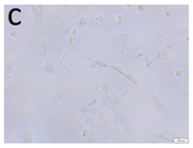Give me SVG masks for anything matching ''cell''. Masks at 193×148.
Listing matches in <instances>:
<instances>
[{
    "mask_svg": "<svg viewBox=\"0 0 193 148\" xmlns=\"http://www.w3.org/2000/svg\"><path fill=\"white\" fill-rule=\"evenodd\" d=\"M102 88H103V90H104V94L102 95V98H101V103H100V108L99 110H103L104 108L107 106V104L109 103L110 101V96L109 94H108V84L105 83L104 82L103 84H102Z\"/></svg>",
    "mask_w": 193,
    "mask_h": 148,
    "instance_id": "6da1fadb",
    "label": "cell"
},
{
    "mask_svg": "<svg viewBox=\"0 0 193 148\" xmlns=\"http://www.w3.org/2000/svg\"><path fill=\"white\" fill-rule=\"evenodd\" d=\"M77 33H78V25H75V27L73 28V30L71 31V33H70V36H69V40H68V47H67L66 52H65L64 55H63V58H62V60H61V64H62V62L64 61V58L66 57L67 52L69 51L70 46H71L72 44H73V42L75 41L76 37H77Z\"/></svg>",
    "mask_w": 193,
    "mask_h": 148,
    "instance_id": "7a4b0ae2",
    "label": "cell"
},
{
    "mask_svg": "<svg viewBox=\"0 0 193 148\" xmlns=\"http://www.w3.org/2000/svg\"><path fill=\"white\" fill-rule=\"evenodd\" d=\"M109 67H111V68L115 69V70L117 71L118 73H120V74H121V75H123V76H124V77L127 78V79H129V81L131 82V83H134V84H138V83H139V79H138L137 77H135V76L131 75V74H127V73H124L122 70H121V69L119 68V67L115 66V65H109Z\"/></svg>",
    "mask_w": 193,
    "mask_h": 148,
    "instance_id": "3957f363",
    "label": "cell"
},
{
    "mask_svg": "<svg viewBox=\"0 0 193 148\" xmlns=\"http://www.w3.org/2000/svg\"><path fill=\"white\" fill-rule=\"evenodd\" d=\"M65 95V90H57L56 94H55L54 98H52V107L54 108V109H56L57 106H58L59 102L61 101V99H62V97Z\"/></svg>",
    "mask_w": 193,
    "mask_h": 148,
    "instance_id": "277c9868",
    "label": "cell"
},
{
    "mask_svg": "<svg viewBox=\"0 0 193 148\" xmlns=\"http://www.w3.org/2000/svg\"><path fill=\"white\" fill-rule=\"evenodd\" d=\"M31 8L34 11L35 13V22H37V19H39V21L42 18V13L43 11H44V6L43 5H31Z\"/></svg>",
    "mask_w": 193,
    "mask_h": 148,
    "instance_id": "5b68a950",
    "label": "cell"
},
{
    "mask_svg": "<svg viewBox=\"0 0 193 148\" xmlns=\"http://www.w3.org/2000/svg\"><path fill=\"white\" fill-rule=\"evenodd\" d=\"M13 70H15V61H13V59H11L8 65L6 66V69H5V79H9L11 77Z\"/></svg>",
    "mask_w": 193,
    "mask_h": 148,
    "instance_id": "8992f818",
    "label": "cell"
},
{
    "mask_svg": "<svg viewBox=\"0 0 193 148\" xmlns=\"http://www.w3.org/2000/svg\"><path fill=\"white\" fill-rule=\"evenodd\" d=\"M169 55H170V49L169 47H165V48H160L157 53V59L159 60H163V61H167L169 60Z\"/></svg>",
    "mask_w": 193,
    "mask_h": 148,
    "instance_id": "52a82bcc",
    "label": "cell"
},
{
    "mask_svg": "<svg viewBox=\"0 0 193 148\" xmlns=\"http://www.w3.org/2000/svg\"><path fill=\"white\" fill-rule=\"evenodd\" d=\"M43 68H44V70L46 71L47 73H55L56 72L55 65L52 64V60H50V58H48V57L46 58V61H45L44 65H43Z\"/></svg>",
    "mask_w": 193,
    "mask_h": 148,
    "instance_id": "ba28073f",
    "label": "cell"
},
{
    "mask_svg": "<svg viewBox=\"0 0 193 148\" xmlns=\"http://www.w3.org/2000/svg\"><path fill=\"white\" fill-rule=\"evenodd\" d=\"M21 138L23 139L24 142H26V143H30V142L33 141V135H32V132L30 130H24L23 133L21 135Z\"/></svg>",
    "mask_w": 193,
    "mask_h": 148,
    "instance_id": "9c48e42d",
    "label": "cell"
},
{
    "mask_svg": "<svg viewBox=\"0 0 193 148\" xmlns=\"http://www.w3.org/2000/svg\"><path fill=\"white\" fill-rule=\"evenodd\" d=\"M136 31H137V30H134V31H131V32H129V33H118V34H117V37L119 38L120 43H121L122 52H123V48H124V43H125V40H127V38L129 36V35H131L133 33H135Z\"/></svg>",
    "mask_w": 193,
    "mask_h": 148,
    "instance_id": "30bf717a",
    "label": "cell"
},
{
    "mask_svg": "<svg viewBox=\"0 0 193 148\" xmlns=\"http://www.w3.org/2000/svg\"><path fill=\"white\" fill-rule=\"evenodd\" d=\"M38 46L40 48H42L45 53L48 52V48H50V41H48V38L47 37H43L42 39H40L38 43Z\"/></svg>",
    "mask_w": 193,
    "mask_h": 148,
    "instance_id": "8fae6325",
    "label": "cell"
},
{
    "mask_svg": "<svg viewBox=\"0 0 193 148\" xmlns=\"http://www.w3.org/2000/svg\"><path fill=\"white\" fill-rule=\"evenodd\" d=\"M119 100H120V96H116L114 99H110V104H109V109L112 110V111L115 112V109L117 107L118 103H119Z\"/></svg>",
    "mask_w": 193,
    "mask_h": 148,
    "instance_id": "7c38bea8",
    "label": "cell"
},
{
    "mask_svg": "<svg viewBox=\"0 0 193 148\" xmlns=\"http://www.w3.org/2000/svg\"><path fill=\"white\" fill-rule=\"evenodd\" d=\"M88 134H90V115L86 116L85 120H84L83 133H82V136H83V137H87Z\"/></svg>",
    "mask_w": 193,
    "mask_h": 148,
    "instance_id": "4fadbf2b",
    "label": "cell"
},
{
    "mask_svg": "<svg viewBox=\"0 0 193 148\" xmlns=\"http://www.w3.org/2000/svg\"><path fill=\"white\" fill-rule=\"evenodd\" d=\"M153 101L155 102V105H156L157 109H162L163 107V104H162V101H161L160 99H159V96L157 94L153 95Z\"/></svg>",
    "mask_w": 193,
    "mask_h": 148,
    "instance_id": "5bb4252c",
    "label": "cell"
},
{
    "mask_svg": "<svg viewBox=\"0 0 193 148\" xmlns=\"http://www.w3.org/2000/svg\"><path fill=\"white\" fill-rule=\"evenodd\" d=\"M87 23H88V19L86 17H81L79 22H78V24H79L81 27H85L86 25H87Z\"/></svg>",
    "mask_w": 193,
    "mask_h": 148,
    "instance_id": "9a60e30c",
    "label": "cell"
},
{
    "mask_svg": "<svg viewBox=\"0 0 193 148\" xmlns=\"http://www.w3.org/2000/svg\"><path fill=\"white\" fill-rule=\"evenodd\" d=\"M153 63H154V59L153 58H147L146 60H145V62H144V65H145L146 68H149V67H150Z\"/></svg>",
    "mask_w": 193,
    "mask_h": 148,
    "instance_id": "2e32d148",
    "label": "cell"
},
{
    "mask_svg": "<svg viewBox=\"0 0 193 148\" xmlns=\"http://www.w3.org/2000/svg\"><path fill=\"white\" fill-rule=\"evenodd\" d=\"M116 22H117V24L121 25V24L124 22V15H118L117 17H116Z\"/></svg>",
    "mask_w": 193,
    "mask_h": 148,
    "instance_id": "e0dca14e",
    "label": "cell"
},
{
    "mask_svg": "<svg viewBox=\"0 0 193 148\" xmlns=\"http://www.w3.org/2000/svg\"><path fill=\"white\" fill-rule=\"evenodd\" d=\"M94 20H96V23H99L100 25H102V24L105 22V18H104L103 15H98V17H96V19Z\"/></svg>",
    "mask_w": 193,
    "mask_h": 148,
    "instance_id": "ac0fdd59",
    "label": "cell"
},
{
    "mask_svg": "<svg viewBox=\"0 0 193 148\" xmlns=\"http://www.w3.org/2000/svg\"><path fill=\"white\" fill-rule=\"evenodd\" d=\"M174 142H176V143H183V144H186V143H188V139H178V138H175L174 139Z\"/></svg>",
    "mask_w": 193,
    "mask_h": 148,
    "instance_id": "d6986e66",
    "label": "cell"
},
{
    "mask_svg": "<svg viewBox=\"0 0 193 148\" xmlns=\"http://www.w3.org/2000/svg\"><path fill=\"white\" fill-rule=\"evenodd\" d=\"M175 74H176L177 77H182V75H183V70H182L181 68L177 69V70L175 71Z\"/></svg>",
    "mask_w": 193,
    "mask_h": 148,
    "instance_id": "ffe728a7",
    "label": "cell"
},
{
    "mask_svg": "<svg viewBox=\"0 0 193 148\" xmlns=\"http://www.w3.org/2000/svg\"><path fill=\"white\" fill-rule=\"evenodd\" d=\"M94 122H96L98 125H101V116L96 115V117H94Z\"/></svg>",
    "mask_w": 193,
    "mask_h": 148,
    "instance_id": "44dd1931",
    "label": "cell"
},
{
    "mask_svg": "<svg viewBox=\"0 0 193 148\" xmlns=\"http://www.w3.org/2000/svg\"><path fill=\"white\" fill-rule=\"evenodd\" d=\"M113 123H114V127H117L120 123V120H118L116 117H113Z\"/></svg>",
    "mask_w": 193,
    "mask_h": 148,
    "instance_id": "7402d4cb",
    "label": "cell"
},
{
    "mask_svg": "<svg viewBox=\"0 0 193 148\" xmlns=\"http://www.w3.org/2000/svg\"><path fill=\"white\" fill-rule=\"evenodd\" d=\"M8 31H9V33H10L11 36H17V31H15V30H13V29L10 28Z\"/></svg>",
    "mask_w": 193,
    "mask_h": 148,
    "instance_id": "603a6c76",
    "label": "cell"
},
{
    "mask_svg": "<svg viewBox=\"0 0 193 148\" xmlns=\"http://www.w3.org/2000/svg\"><path fill=\"white\" fill-rule=\"evenodd\" d=\"M144 7H145L144 5H138V11H139L140 13H142V11H144Z\"/></svg>",
    "mask_w": 193,
    "mask_h": 148,
    "instance_id": "cb8c5ba5",
    "label": "cell"
},
{
    "mask_svg": "<svg viewBox=\"0 0 193 148\" xmlns=\"http://www.w3.org/2000/svg\"><path fill=\"white\" fill-rule=\"evenodd\" d=\"M143 56H144V53L139 52V53H138V54H137V56H136V58H137V59H140V58H141V57H143Z\"/></svg>",
    "mask_w": 193,
    "mask_h": 148,
    "instance_id": "d4e9b609",
    "label": "cell"
},
{
    "mask_svg": "<svg viewBox=\"0 0 193 148\" xmlns=\"http://www.w3.org/2000/svg\"><path fill=\"white\" fill-rule=\"evenodd\" d=\"M96 99H94V100H92V102H90V103H88V107H90V106H92V105H94V103H96Z\"/></svg>",
    "mask_w": 193,
    "mask_h": 148,
    "instance_id": "484cf974",
    "label": "cell"
}]
</instances>
